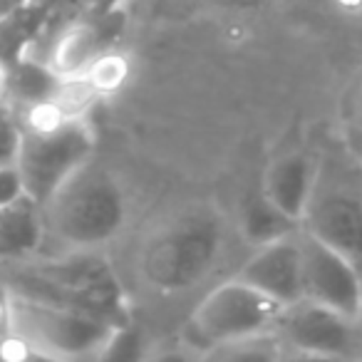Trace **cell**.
I'll return each mask as SVG.
<instances>
[{"label":"cell","mask_w":362,"mask_h":362,"mask_svg":"<svg viewBox=\"0 0 362 362\" xmlns=\"http://www.w3.org/2000/svg\"><path fill=\"white\" fill-rule=\"evenodd\" d=\"M226 223L209 204L189 206L164 221L144 241L136 258L139 276L156 293L197 286L223 251Z\"/></svg>","instance_id":"obj_1"},{"label":"cell","mask_w":362,"mask_h":362,"mask_svg":"<svg viewBox=\"0 0 362 362\" xmlns=\"http://www.w3.org/2000/svg\"><path fill=\"white\" fill-rule=\"evenodd\" d=\"M11 291L57 305L85 310L115 327L129 322L124 291L105 256L95 248H75L52 261L30 263L11 276Z\"/></svg>","instance_id":"obj_2"},{"label":"cell","mask_w":362,"mask_h":362,"mask_svg":"<svg viewBox=\"0 0 362 362\" xmlns=\"http://www.w3.org/2000/svg\"><path fill=\"white\" fill-rule=\"evenodd\" d=\"M300 228L362 273V156L340 146L317 161Z\"/></svg>","instance_id":"obj_3"},{"label":"cell","mask_w":362,"mask_h":362,"mask_svg":"<svg viewBox=\"0 0 362 362\" xmlns=\"http://www.w3.org/2000/svg\"><path fill=\"white\" fill-rule=\"evenodd\" d=\"M45 228L70 248H97L117 236L127 218V199L117 179L87 161L42 206Z\"/></svg>","instance_id":"obj_4"},{"label":"cell","mask_w":362,"mask_h":362,"mask_svg":"<svg viewBox=\"0 0 362 362\" xmlns=\"http://www.w3.org/2000/svg\"><path fill=\"white\" fill-rule=\"evenodd\" d=\"M8 325L23 345L50 357L100 355L115 325L75 308L8 291Z\"/></svg>","instance_id":"obj_5"},{"label":"cell","mask_w":362,"mask_h":362,"mask_svg":"<svg viewBox=\"0 0 362 362\" xmlns=\"http://www.w3.org/2000/svg\"><path fill=\"white\" fill-rule=\"evenodd\" d=\"M95 134L82 117H57L47 124L23 129L18 149L25 194L45 206L57 189L92 159Z\"/></svg>","instance_id":"obj_6"},{"label":"cell","mask_w":362,"mask_h":362,"mask_svg":"<svg viewBox=\"0 0 362 362\" xmlns=\"http://www.w3.org/2000/svg\"><path fill=\"white\" fill-rule=\"evenodd\" d=\"M283 308L266 293L233 278L199 303L184 327V342L199 352L248 342L276 325Z\"/></svg>","instance_id":"obj_7"},{"label":"cell","mask_w":362,"mask_h":362,"mask_svg":"<svg viewBox=\"0 0 362 362\" xmlns=\"http://www.w3.org/2000/svg\"><path fill=\"white\" fill-rule=\"evenodd\" d=\"M281 342L296 347L303 355L315 357H362V322L342 315L313 300L286 305L273 325Z\"/></svg>","instance_id":"obj_8"},{"label":"cell","mask_w":362,"mask_h":362,"mask_svg":"<svg viewBox=\"0 0 362 362\" xmlns=\"http://www.w3.org/2000/svg\"><path fill=\"white\" fill-rule=\"evenodd\" d=\"M303 256V296L342 315L357 317L362 305V273L342 253L308 231L298 233Z\"/></svg>","instance_id":"obj_9"},{"label":"cell","mask_w":362,"mask_h":362,"mask_svg":"<svg viewBox=\"0 0 362 362\" xmlns=\"http://www.w3.org/2000/svg\"><path fill=\"white\" fill-rule=\"evenodd\" d=\"M122 23L124 18H122L119 8L105 13V16H90L80 23H70L50 45L47 65L62 80L85 75L115 45L122 33Z\"/></svg>","instance_id":"obj_10"},{"label":"cell","mask_w":362,"mask_h":362,"mask_svg":"<svg viewBox=\"0 0 362 362\" xmlns=\"http://www.w3.org/2000/svg\"><path fill=\"white\" fill-rule=\"evenodd\" d=\"M298 233L258 246V251L236 273V281L266 293L281 305L303 300V256Z\"/></svg>","instance_id":"obj_11"},{"label":"cell","mask_w":362,"mask_h":362,"mask_svg":"<svg viewBox=\"0 0 362 362\" xmlns=\"http://www.w3.org/2000/svg\"><path fill=\"white\" fill-rule=\"evenodd\" d=\"M315 169H317V161L310 159L308 154H300V151L278 156L266 169L261 194L268 202L276 204L281 211L291 214L293 218L300 221L303 211H305V204L313 192Z\"/></svg>","instance_id":"obj_12"},{"label":"cell","mask_w":362,"mask_h":362,"mask_svg":"<svg viewBox=\"0 0 362 362\" xmlns=\"http://www.w3.org/2000/svg\"><path fill=\"white\" fill-rule=\"evenodd\" d=\"M47 236L42 204L23 194L16 202L0 206V261L23 263L40 251Z\"/></svg>","instance_id":"obj_13"},{"label":"cell","mask_w":362,"mask_h":362,"mask_svg":"<svg viewBox=\"0 0 362 362\" xmlns=\"http://www.w3.org/2000/svg\"><path fill=\"white\" fill-rule=\"evenodd\" d=\"M8 92H11L13 102L28 110H50L52 100L57 97L62 85V77L52 72L47 62H33L28 57H21L6 70Z\"/></svg>","instance_id":"obj_14"},{"label":"cell","mask_w":362,"mask_h":362,"mask_svg":"<svg viewBox=\"0 0 362 362\" xmlns=\"http://www.w3.org/2000/svg\"><path fill=\"white\" fill-rule=\"evenodd\" d=\"M241 228L246 241L253 246H266V243L281 241V238L296 236L300 231V221L293 218L291 214L281 211L273 202H268L263 194L253 197L246 204L241 216Z\"/></svg>","instance_id":"obj_15"},{"label":"cell","mask_w":362,"mask_h":362,"mask_svg":"<svg viewBox=\"0 0 362 362\" xmlns=\"http://www.w3.org/2000/svg\"><path fill=\"white\" fill-rule=\"evenodd\" d=\"M100 357L105 360H136L141 357V335L136 327H132V322L115 327L112 337L107 340V345L102 347Z\"/></svg>","instance_id":"obj_16"},{"label":"cell","mask_w":362,"mask_h":362,"mask_svg":"<svg viewBox=\"0 0 362 362\" xmlns=\"http://www.w3.org/2000/svg\"><path fill=\"white\" fill-rule=\"evenodd\" d=\"M23 139V124L13 107L0 105V164H16Z\"/></svg>","instance_id":"obj_17"},{"label":"cell","mask_w":362,"mask_h":362,"mask_svg":"<svg viewBox=\"0 0 362 362\" xmlns=\"http://www.w3.org/2000/svg\"><path fill=\"white\" fill-rule=\"evenodd\" d=\"M345 146L362 156V77L345 102Z\"/></svg>","instance_id":"obj_18"},{"label":"cell","mask_w":362,"mask_h":362,"mask_svg":"<svg viewBox=\"0 0 362 362\" xmlns=\"http://www.w3.org/2000/svg\"><path fill=\"white\" fill-rule=\"evenodd\" d=\"M25 194V184L18 164H0V206L16 202Z\"/></svg>","instance_id":"obj_19"},{"label":"cell","mask_w":362,"mask_h":362,"mask_svg":"<svg viewBox=\"0 0 362 362\" xmlns=\"http://www.w3.org/2000/svg\"><path fill=\"white\" fill-rule=\"evenodd\" d=\"M122 3H124V0H85L90 16H105V13H112V11H117Z\"/></svg>","instance_id":"obj_20"},{"label":"cell","mask_w":362,"mask_h":362,"mask_svg":"<svg viewBox=\"0 0 362 362\" xmlns=\"http://www.w3.org/2000/svg\"><path fill=\"white\" fill-rule=\"evenodd\" d=\"M30 0H0V23L8 21L11 16H16L21 8H25Z\"/></svg>","instance_id":"obj_21"}]
</instances>
